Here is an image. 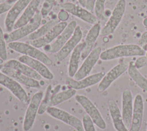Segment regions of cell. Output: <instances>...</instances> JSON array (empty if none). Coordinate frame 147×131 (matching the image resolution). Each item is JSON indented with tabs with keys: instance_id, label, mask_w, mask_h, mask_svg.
Returning <instances> with one entry per match:
<instances>
[{
	"instance_id": "d6986e66",
	"label": "cell",
	"mask_w": 147,
	"mask_h": 131,
	"mask_svg": "<svg viewBox=\"0 0 147 131\" xmlns=\"http://www.w3.org/2000/svg\"><path fill=\"white\" fill-rule=\"evenodd\" d=\"M133 99L131 91L125 89L122 94V115L123 122L129 129L131 121L133 111Z\"/></svg>"
},
{
	"instance_id": "4fadbf2b",
	"label": "cell",
	"mask_w": 147,
	"mask_h": 131,
	"mask_svg": "<svg viewBox=\"0 0 147 131\" xmlns=\"http://www.w3.org/2000/svg\"><path fill=\"white\" fill-rule=\"evenodd\" d=\"M105 74V71H100L90 75L80 80H75L73 78L68 76L65 80V83L69 88L76 90H83L99 83Z\"/></svg>"
},
{
	"instance_id": "d6a6232c",
	"label": "cell",
	"mask_w": 147,
	"mask_h": 131,
	"mask_svg": "<svg viewBox=\"0 0 147 131\" xmlns=\"http://www.w3.org/2000/svg\"><path fill=\"white\" fill-rule=\"evenodd\" d=\"M56 0H45L41 6L40 11L42 16H46L50 13Z\"/></svg>"
},
{
	"instance_id": "83f0119b",
	"label": "cell",
	"mask_w": 147,
	"mask_h": 131,
	"mask_svg": "<svg viewBox=\"0 0 147 131\" xmlns=\"http://www.w3.org/2000/svg\"><path fill=\"white\" fill-rule=\"evenodd\" d=\"M76 94V90L73 88H69L67 90L59 91L54 94H52L50 107L56 106L66 101L69 100L73 97L75 96Z\"/></svg>"
},
{
	"instance_id": "9a60e30c",
	"label": "cell",
	"mask_w": 147,
	"mask_h": 131,
	"mask_svg": "<svg viewBox=\"0 0 147 131\" xmlns=\"http://www.w3.org/2000/svg\"><path fill=\"white\" fill-rule=\"evenodd\" d=\"M83 36V32L80 26L77 25L71 38L55 55L57 61H60L65 59L80 43Z\"/></svg>"
},
{
	"instance_id": "ac0fdd59",
	"label": "cell",
	"mask_w": 147,
	"mask_h": 131,
	"mask_svg": "<svg viewBox=\"0 0 147 131\" xmlns=\"http://www.w3.org/2000/svg\"><path fill=\"white\" fill-rule=\"evenodd\" d=\"M18 60L29 66L39 75H40L42 78H44L47 80H52L53 79V74L47 67V65L41 61L26 55H22L20 56Z\"/></svg>"
},
{
	"instance_id": "ee69618b",
	"label": "cell",
	"mask_w": 147,
	"mask_h": 131,
	"mask_svg": "<svg viewBox=\"0 0 147 131\" xmlns=\"http://www.w3.org/2000/svg\"><path fill=\"white\" fill-rule=\"evenodd\" d=\"M4 1H6V0H4Z\"/></svg>"
},
{
	"instance_id": "bcb514c9",
	"label": "cell",
	"mask_w": 147,
	"mask_h": 131,
	"mask_svg": "<svg viewBox=\"0 0 147 131\" xmlns=\"http://www.w3.org/2000/svg\"><path fill=\"white\" fill-rule=\"evenodd\" d=\"M0 1H1V0H0Z\"/></svg>"
},
{
	"instance_id": "7402d4cb",
	"label": "cell",
	"mask_w": 147,
	"mask_h": 131,
	"mask_svg": "<svg viewBox=\"0 0 147 131\" xmlns=\"http://www.w3.org/2000/svg\"><path fill=\"white\" fill-rule=\"evenodd\" d=\"M41 0H32L18 18L14 26V29L19 28L32 20L37 11Z\"/></svg>"
},
{
	"instance_id": "603a6c76",
	"label": "cell",
	"mask_w": 147,
	"mask_h": 131,
	"mask_svg": "<svg viewBox=\"0 0 147 131\" xmlns=\"http://www.w3.org/2000/svg\"><path fill=\"white\" fill-rule=\"evenodd\" d=\"M108 107L115 129L117 131H129L123 122L122 113L115 101L110 99L108 102Z\"/></svg>"
},
{
	"instance_id": "1f68e13d",
	"label": "cell",
	"mask_w": 147,
	"mask_h": 131,
	"mask_svg": "<svg viewBox=\"0 0 147 131\" xmlns=\"http://www.w3.org/2000/svg\"><path fill=\"white\" fill-rule=\"evenodd\" d=\"M84 131H96L95 124L87 114L85 113L82 118Z\"/></svg>"
},
{
	"instance_id": "e575fe53",
	"label": "cell",
	"mask_w": 147,
	"mask_h": 131,
	"mask_svg": "<svg viewBox=\"0 0 147 131\" xmlns=\"http://www.w3.org/2000/svg\"><path fill=\"white\" fill-rule=\"evenodd\" d=\"M11 6V5L7 3L5 1L4 2L0 3V15L8 11Z\"/></svg>"
},
{
	"instance_id": "f1b7e54d",
	"label": "cell",
	"mask_w": 147,
	"mask_h": 131,
	"mask_svg": "<svg viewBox=\"0 0 147 131\" xmlns=\"http://www.w3.org/2000/svg\"><path fill=\"white\" fill-rule=\"evenodd\" d=\"M52 87L51 84H49L45 90V94L43 96V98L41 101L38 114L39 115L43 114L45 112L47 111L48 107H50L51 100L52 96Z\"/></svg>"
},
{
	"instance_id": "ffe728a7",
	"label": "cell",
	"mask_w": 147,
	"mask_h": 131,
	"mask_svg": "<svg viewBox=\"0 0 147 131\" xmlns=\"http://www.w3.org/2000/svg\"><path fill=\"white\" fill-rule=\"evenodd\" d=\"M101 25L99 22L94 25L88 31L83 44V47L82 52L81 59L84 60L91 52L94 45L100 33Z\"/></svg>"
},
{
	"instance_id": "484cf974",
	"label": "cell",
	"mask_w": 147,
	"mask_h": 131,
	"mask_svg": "<svg viewBox=\"0 0 147 131\" xmlns=\"http://www.w3.org/2000/svg\"><path fill=\"white\" fill-rule=\"evenodd\" d=\"M127 73L135 83L144 92L147 93V78L144 76L136 67L134 62L130 61Z\"/></svg>"
},
{
	"instance_id": "9c48e42d",
	"label": "cell",
	"mask_w": 147,
	"mask_h": 131,
	"mask_svg": "<svg viewBox=\"0 0 147 131\" xmlns=\"http://www.w3.org/2000/svg\"><path fill=\"white\" fill-rule=\"evenodd\" d=\"M46 113L53 118L72 126L77 131H84L82 121L77 117L65 110L56 106H51L48 107Z\"/></svg>"
},
{
	"instance_id": "30bf717a",
	"label": "cell",
	"mask_w": 147,
	"mask_h": 131,
	"mask_svg": "<svg viewBox=\"0 0 147 131\" xmlns=\"http://www.w3.org/2000/svg\"><path fill=\"white\" fill-rule=\"evenodd\" d=\"M60 7L87 23L94 25L99 22V20L95 14L80 5L67 2L60 4Z\"/></svg>"
},
{
	"instance_id": "f546056e",
	"label": "cell",
	"mask_w": 147,
	"mask_h": 131,
	"mask_svg": "<svg viewBox=\"0 0 147 131\" xmlns=\"http://www.w3.org/2000/svg\"><path fill=\"white\" fill-rule=\"evenodd\" d=\"M106 0H96L94 5V12L96 17L102 21H106L107 16L106 14L105 2Z\"/></svg>"
},
{
	"instance_id": "7bdbcfd3",
	"label": "cell",
	"mask_w": 147,
	"mask_h": 131,
	"mask_svg": "<svg viewBox=\"0 0 147 131\" xmlns=\"http://www.w3.org/2000/svg\"><path fill=\"white\" fill-rule=\"evenodd\" d=\"M3 67V64H2L1 63H0V70H2V68Z\"/></svg>"
},
{
	"instance_id": "277c9868",
	"label": "cell",
	"mask_w": 147,
	"mask_h": 131,
	"mask_svg": "<svg viewBox=\"0 0 147 131\" xmlns=\"http://www.w3.org/2000/svg\"><path fill=\"white\" fill-rule=\"evenodd\" d=\"M126 0H119L104 26L101 28L100 34L107 36L113 34L119 25L126 10Z\"/></svg>"
},
{
	"instance_id": "7c38bea8",
	"label": "cell",
	"mask_w": 147,
	"mask_h": 131,
	"mask_svg": "<svg viewBox=\"0 0 147 131\" xmlns=\"http://www.w3.org/2000/svg\"><path fill=\"white\" fill-rule=\"evenodd\" d=\"M101 52L102 48L100 47H97L93 49L84 59L83 63L79 68L73 78L75 80H80L90 75L92 68L100 59Z\"/></svg>"
},
{
	"instance_id": "4316f807",
	"label": "cell",
	"mask_w": 147,
	"mask_h": 131,
	"mask_svg": "<svg viewBox=\"0 0 147 131\" xmlns=\"http://www.w3.org/2000/svg\"><path fill=\"white\" fill-rule=\"evenodd\" d=\"M60 22V21L57 17H55L48 21L42 26H40L34 32L29 34L28 36V39L29 40H34L42 37L47 32H48L53 26H55L57 24Z\"/></svg>"
},
{
	"instance_id": "f35d334b",
	"label": "cell",
	"mask_w": 147,
	"mask_h": 131,
	"mask_svg": "<svg viewBox=\"0 0 147 131\" xmlns=\"http://www.w3.org/2000/svg\"><path fill=\"white\" fill-rule=\"evenodd\" d=\"M78 2L79 3V5L84 7H85V5H86V0H78Z\"/></svg>"
},
{
	"instance_id": "d4e9b609",
	"label": "cell",
	"mask_w": 147,
	"mask_h": 131,
	"mask_svg": "<svg viewBox=\"0 0 147 131\" xmlns=\"http://www.w3.org/2000/svg\"><path fill=\"white\" fill-rule=\"evenodd\" d=\"M83 47V43H79L71 54L68 67V75L69 77L74 78L79 69Z\"/></svg>"
},
{
	"instance_id": "3957f363",
	"label": "cell",
	"mask_w": 147,
	"mask_h": 131,
	"mask_svg": "<svg viewBox=\"0 0 147 131\" xmlns=\"http://www.w3.org/2000/svg\"><path fill=\"white\" fill-rule=\"evenodd\" d=\"M42 17L40 10H38L32 20L28 24L19 28L14 29L11 32L5 33L4 36L6 42L9 43L17 41L25 36H28L40 27Z\"/></svg>"
},
{
	"instance_id": "5bb4252c",
	"label": "cell",
	"mask_w": 147,
	"mask_h": 131,
	"mask_svg": "<svg viewBox=\"0 0 147 131\" xmlns=\"http://www.w3.org/2000/svg\"><path fill=\"white\" fill-rule=\"evenodd\" d=\"M32 0H18L7 11L5 20V28L9 33L14 30V26L20 14L25 10Z\"/></svg>"
},
{
	"instance_id": "b9f144b4",
	"label": "cell",
	"mask_w": 147,
	"mask_h": 131,
	"mask_svg": "<svg viewBox=\"0 0 147 131\" xmlns=\"http://www.w3.org/2000/svg\"><path fill=\"white\" fill-rule=\"evenodd\" d=\"M68 1V0H59V2L61 4V3H65L67 2Z\"/></svg>"
},
{
	"instance_id": "74e56055",
	"label": "cell",
	"mask_w": 147,
	"mask_h": 131,
	"mask_svg": "<svg viewBox=\"0 0 147 131\" xmlns=\"http://www.w3.org/2000/svg\"><path fill=\"white\" fill-rule=\"evenodd\" d=\"M95 1L96 0H86L85 8L91 12L94 9Z\"/></svg>"
},
{
	"instance_id": "f6af8a7d",
	"label": "cell",
	"mask_w": 147,
	"mask_h": 131,
	"mask_svg": "<svg viewBox=\"0 0 147 131\" xmlns=\"http://www.w3.org/2000/svg\"><path fill=\"white\" fill-rule=\"evenodd\" d=\"M146 131H147V130H146Z\"/></svg>"
},
{
	"instance_id": "44dd1931",
	"label": "cell",
	"mask_w": 147,
	"mask_h": 131,
	"mask_svg": "<svg viewBox=\"0 0 147 131\" xmlns=\"http://www.w3.org/2000/svg\"><path fill=\"white\" fill-rule=\"evenodd\" d=\"M1 71L5 74L16 80L21 84L24 85L28 87L34 88H40L41 87V84L39 82V80L26 76L12 68L3 67L1 70Z\"/></svg>"
},
{
	"instance_id": "4dcf8cb0",
	"label": "cell",
	"mask_w": 147,
	"mask_h": 131,
	"mask_svg": "<svg viewBox=\"0 0 147 131\" xmlns=\"http://www.w3.org/2000/svg\"><path fill=\"white\" fill-rule=\"evenodd\" d=\"M0 58L2 60H6L7 58V52L6 49V41L4 33L0 26Z\"/></svg>"
},
{
	"instance_id": "8992f818",
	"label": "cell",
	"mask_w": 147,
	"mask_h": 131,
	"mask_svg": "<svg viewBox=\"0 0 147 131\" xmlns=\"http://www.w3.org/2000/svg\"><path fill=\"white\" fill-rule=\"evenodd\" d=\"M43 96V92L38 91L30 98L24 118L22 125L24 131H29L33 128Z\"/></svg>"
},
{
	"instance_id": "8d00e7d4",
	"label": "cell",
	"mask_w": 147,
	"mask_h": 131,
	"mask_svg": "<svg viewBox=\"0 0 147 131\" xmlns=\"http://www.w3.org/2000/svg\"><path fill=\"white\" fill-rule=\"evenodd\" d=\"M147 43V30L144 32L140 36L138 40V45L142 47Z\"/></svg>"
},
{
	"instance_id": "ab89813d",
	"label": "cell",
	"mask_w": 147,
	"mask_h": 131,
	"mask_svg": "<svg viewBox=\"0 0 147 131\" xmlns=\"http://www.w3.org/2000/svg\"><path fill=\"white\" fill-rule=\"evenodd\" d=\"M18 1V0H6L5 2H6L7 3H8L11 5V4H13V3H15L16 1Z\"/></svg>"
},
{
	"instance_id": "6da1fadb",
	"label": "cell",
	"mask_w": 147,
	"mask_h": 131,
	"mask_svg": "<svg viewBox=\"0 0 147 131\" xmlns=\"http://www.w3.org/2000/svg\"><path fill=\"white\" fill-rule=\"evenodd\" d=\"M145 54L146 52L138 44H125L117 45L102 51L100 59L103 61H108L121 57L142 56Z\"/></svg>"
},
{
	"instance_id": "cb8c5ba5",
	"label": "cell",
	"mask_w": 147,
	"mask_h": 131,
	"mask_svg": "<svg viewBox=\"0 0 147 131\" xmlns=\"http://www.w3.org/2000/svg\"><path fill=\"white\" fill-rule=\"evenodd\" d=\"M3 66V67L12 68L37 80H40L42 78L41 75L33 70L32 68L26 64L21 62L18 60L10 59L6 61Z\"/></svg>"
},
{
	"instance_id": "e0dca14e",
	"label": "cell",
	"mask_w": 147,
	"mask_h": 131,
	"mask_svg": "<svg viewBox=\"0 0 147 131\" xmlns=\"http://www.w3.org/2000/svg\"><path fill=\"white\" fill-rule=\"evenodd\" d=\"M144 110L142 96L138 94L136 95L133 103V111L129 131H140L142 126Z\"/></svg>"
},
{
	"instance_id": "7a4b0ae2",
	"label": "cell",
	"mask_w": 147,
	"mask_h": 131,
	"mask_svg": "<svg viewBox=\"0 0 147 131\" xmlns=\"http://www.w3.org/2000/svg\"><path fill=\"white\" fill-rule=\"evenodd\" d=\"M8 47L12 50L22 55H26L32 58L38 60L47 66H51L53 64L51 58L44 52L38 48L32 45L29 43L20 41H13L8 43Z\"/></svg>"
},
{
	"instance_id": "8fae6325",
	"label": "cell",
	"mask_w": 147,
	"mask_h": 131,
	"mask_svg": "<svg viewBox=\"0 0 147 131\" xmlns=\"http://www.w3.org/2000/svg\"><path fill=\"white\" fill-rule=\"evenodd\" d=\"M76 26L77 23L76 21L72 20L69 22L65 29L51 44L47 45L43 47L44 51L46 52L51 53L59 52L72 36Z\"/></svg>"
},
{
	"instance_id": "836d02e7",
	"label": "cell",
	"mask_w": 147,
	"mask_h": 131,
	"mask_svg": "<svg viewBox=\"0 0 147 131\" xmlns=\"http://www.w3.org/2000/svg\"><path fill=\"white\" fill-rule=\"evenodd\" d=\"M134 64L138 69L147 66V52H146L145 55L139 56L135 61Z\"/></svg>"
},
{
	"instance_id": "d590c367",
	"label": "cell",
	"mask_w": 147,
	"mask_h": 131,
	"mask_svg": "<svg viewBox=\"0 0 147 131\" xmlns=\"http://www.w3.org/2000/svg\"><path fill=\"white\" fill-rule=\"evenodd\" d=\"M69 17V14L67 11L61 9L58 13L57 18L60 21H66Z\"/></svg>"
},
{
	"instance_id": "5b68a950",
	"label": "cell",
	"mask_w": 147,
	"mask_h": 131,
	"mask_svg": "<svg viewBox=\"0 0 147 131\" xmlns=\"http://www.w3.org/2000/svg\"><path fill=\"white\" fill-rule=\"evenodd\" d=\"M75 100L81 105L96 126L103 130L106 128V123L100 111L87 97L84 95H76Z\"/></svg>"
},
{
	"instance_id": "ba28073f",
	"label": "cell",
	"mask_w": 147,
	"mask_h": 131,
	"mask_svg": "<svg viewBox=\"0 0 147 131\" xmlns=\"http://www.w3.org/2000/svg\"><path fill=\"white\" fill-rule=\"evenodd\" d=\"M129 63L130 61L125 60L111 68L105 74L103 78L99 83L98 86V91L99 92H103L107 90L115 80L127 71Z\"/></svg>"
},
{
	"instance_id": "2e32d148",
	"label": "cell",
	"mask_w": 147,
	"mask_h": 131,
	"mask_svg": "<svg viewBox=\"0 0 147 131\" xmlns=\"http://www.w3.org/2000/svg\"><path fill=\"white\" fill-rule=\"evenodd\" d=\"M67 24L66 21H60L42 37L34 40H30L29 44L37 48H42L49 44L59 36Z\"/></svg>"
},
{
	"instance_id": "60d3db41",
	"label": "cell",
	"mask_w": 147,
	"mask_h": 131,
	"mask_svg": "<svg viewBox=\"0 0 147 131\" xmlns=\"http://www.w3.org/2000/svg\"><path fill=\"white\" fill-rule=\"evenodd\" d=\"M142 48H143V49H144L146 52H147V43L145 44H144V45H142Z\"/></svg>"
},
{
	"instance_id": "52a82bcc",
	"label": "cell",
	"mask_w": 147,
	"mask_h": 131,
	"mask_svg": "<svg viewBox=\"0 0 147 131\" xmlns=\"http://www.w3.org/2000/svg\"><path fill=\"white\" fill-rule=\"evenodd\" d=\"M0 84L8 89L22 103L28 104L29 103V96L21 84L2 71H0Z\"/></svg>"
}]
</instances>
